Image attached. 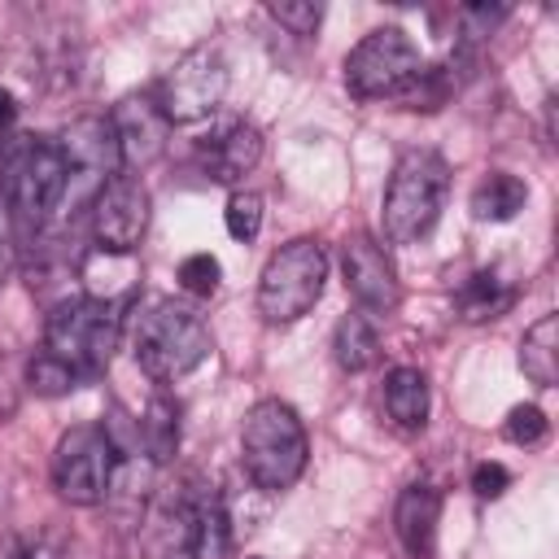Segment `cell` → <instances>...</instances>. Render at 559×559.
I'll use <instances>...</instances> for the list:
<instances>
[{"mask_svg":"<svg viewBox=\"0 0 559 559\" xmlns=\"http://www.w3.org/2000/svg\"><path fill=\"white\" fill-rule=\"evenodd\" d=\"M0 201L22 231H39L66 201V153L52 135H4L0 140Z\"/></svg>","mask_w":559,"mask_h":559,"instance_id":"obj_1","label":"cell"},{"mask_svg":"<svg viewBox=\"0 0 559 559\" xmlns=\"http://www.w3.org/2000/svg\"><path fill=\"white\" fill-rule=\"evenodd\" d=\"M122 341V301L118 297H66L52 306L48 323H44V358H52L57 367H66L79 384L105 376V367L114 362V349Z\"/></svg>","mask_w":559,"mask_h":559,"instance_id":"obj_2","label":"cell"},{"mask_svg":"<svg viewBox=\"0 0 559 559\" xmlns=\"http://www.w3.org/2000/svg\"><path fill=\"white\" fill-rule=\"evenodd\" d=\"M210 349L214 341L205 319L175 297H153L131 314V354L140 371L157 384L183 380L192 367L205 362Z\"/></svg>","mask_w":559,"mask_h":559,"instance_id":"obj_3","label":"cell"},{"mask_svg":"<svg viewBox=\"0 0 559 559\" xmlns=\"http://www.w3.org/2000/svg\"><path fill=\"white\" fill-rule=\"evenodd\" d=\"M306 428L297 419V411L280 397H262L245 411L240 424V467L245 476L266 489V493H284L297 485V476L306 472Z\"/></svg>","mask_w":559,"mask_h":559,"instance_id":"obj_4","label":"cell"},{"mask_svg":"<svg viewBox=\"0 0 559 559\" xmlns=\"http://www.w3.org/2000/svg\"><path fill=\"white\" fill-rule=\"evenodd\" d=\"M450 192V162L437 148H406L384 183V201H380V227L384 240L393 245H415L419 236H428L441 218Z\"/></svg>","mask_w":559,"mask_h":559,"instance_id":"obj_5","label":"cell"},{"mask_svg":"<svg viewBox=\"0 0 559 559\" xmlns=\"http://www.w3.org/2000/svg\"><path fill=\"white\" fill-rule=\"evenodd\" d=\"M328 280V253L319 240L297 236L280 245L258 275V314L266 323H293L314 310Z\"/></svg>","mask_w":559,"mask_h":559,"instance_id":"obj_6","label":"cell"},{"mask_svg":"<svg viewBox=\"0 0 559 559\" xmlns=\"http://www.w3.org/2000/svg\"><path fill=\"white\" fill-rule=\"evenodd\" d=\"M122 450L105 424H74L52 450V485L70 507H96L109 498Z\"/></svg>","mask_w":559,"mask_h":559,"instance_id":"obj_7","label":"cell"},{"mask_svg":"<svg viewBox=\"0 0 559 559\" xmlns=\"http://www.w3.org/2000/svg\"><path fill=\"white\" fill-rule=\"evenodd\" d=\"M419 70H424V57L415 39L402 26H376L345 57V87L358 100H384V96L402 100L419 79Z\"/></svg>","mask_w":559,"mask_h":559,"instance_id":"obj_8","label":"cell"},{"mask_svg":"<svg viewBox=\"0 0 559 559\" xmlns=\"http://www.w3.org/2000/svg\"><path fill=\"white\" fill-rule=\"evenodd\" d=\"M227 83H231V74H227V57L218 52V44H197L162 74V83L153 87V100L170 127L197 122L223 105Z\"/></svg>","mask_w":559,"mask_h":559,"instance_id":"obj_9","label":"cell"},{"mask_svg":"<svg viewBox=\"0 0 559 559\" xmlns=\"http://www.w3.org/2000/svg\"><path fill=\"white\" fill-rule=\"evenodd\" d=\"M61 153H66V201L61 205H92L96 192L122 175L118 140L109 118H79L61 131Z\"/></svg>","mask_w":559,"mask_h":559,"instance_id":"obj_10","label":"cell"},{"mask_svg":"<svg viewBox=\"0 0 559 559\" xmlns=\"http://www.w3.org/2000/svg\"><path fill=\"white\" fill-rule=\"evenodd\" d=\"M87 210H92V240L105 253H131L148 231V188L140 183V175L127 170L114 175Z\"/></svg>","mask_w":559,"mask_h":559,"instance_id":"obj_11","label":"cell"},{"mask_svg":"<svg viewBox=\"0 0 559 559\" xmlns=\"http://www.w3.org/2000/svg\"><path fill=\"white\" fill-rule=\"evenodd\" d=\"M341 271H345V288L349 297L358 301L362 314L371 319H384L397 310L402 301V280H397V266L389 258V249L371 236H354L341 253Z\"/></svg>","mask_w":559,"mask_h":559,"instance_id":"obj_12","label":"cell"},{"mask_svg":"<svg viewBox=\"0 0 559 559\" xmlns=\"http://www.w3.org/2000/svg\"><path fill=\"white\" fill-rule=\"evenodd\" d=\"M144 559H197V493L162 489L140 524Z\"/></svg>","mask_w":559,"mask_h":559,"instance_id":"obj_13","label":"cell"},{"mask_svg":"<svg viewBox=\"0 0 559 559\" xmlns=\"http://www.w3.org/2000/svg\"><path fill=\"white\" fill-rule=\"evenodd\" d=\"M109 127H114V140H118V157H122V170L135 175L144 166H153L166 148V135H170V122L166 114L157 109L153 92H140V96H122L109 114Z\"/></svg>","mask_w":559,"mask_h":559,"instance_id":"obj_14","label":"cell"},{"mask_svg":"<svg viewBox=\"0 0 559 559\" xmlns=\"http://www.w3.org/2000/svg\"><path fill=\"white\" fill-rule=\"evenodd\" d=\"M258 162H262V131L245 118H231L205 140H197V166L210 183H240Z\"/></svg>","mask_w":559,"mask_h":559,"instance_id":"obj_15","label":"cell"},{"mask_svg":"<svg viewBox=\"0 0 559 559\" xmlns=\"http://www.w3.org/2000/svg\"><path fill=\"white\" fill-rule=\"evenodd\" d=\"M437 524H441V489L428 485V480L406 485L393 502V533H397V542L406 546L411 559H432Z\"/></svg>","mask_w":559,"mask_h":559,"instance_id":"obj_16","label":"cell"},{"mask_svg":"<svg viewBox=\"0 0 559 559\" xmlns=\"http://www.w3.org/2000/svg\"><path fill=\"white\" fill-rule=\"evenodd\" d=\"M454 306H459V319L463 323H489V319H502L511 306H515V284L485 266V271H472L463 280V288L454 293Z\"/></svg>","mask_w":559,"mask_h":559,"instance_id":"obj_17","label":"cell"},{"mask_svg":"<svg viewBox=\"0 0 559 559\" xmlns=\"http://www.w3.org/2000/svg\"><path fill=\"white\" fill-rule=\"evenodd\" d=\"M380 402H384V415L402 432H419L428 424V376L419 367H393L384 376Z\"/></svg>","mask_w":559,"mask_h":559,"instance_id":"obj_18","label":"cell"},{"mask_svg":"<svg viewBox=\"0 0 559 559\" xmlns=\"http://www.w3.org/2000/svg\"><path fill=\"white\" fill-rule=\"evenodd\" d=\"M332 358L341 371H367L380 358V323L362 310L341 314V323L332 332Z\"/></svg>","mask_w":559,"mask_h":559,"instance_id":"obj_19","label":"cell"},{"mask_svg":"<svg viewBox=\"0 0 559 559\" xmlns=\"http://www.w3.org/2000/svg\"><path fill=\"white\" fill-rule=\"evenodd\" d=\"M528 201V183L511 170H489L472 188V218L480 223H511Z\"/></svg>","mask_w":559,"mask_h":559,"instance_id":"obj_20","label":"cell"},{"mask_svg":"<svg viewBox=\"0 0 559 559\" xmlns=\"http://www.w3.org/2000/svg\"><path fill=\"white\" fill-rule=\"evenodd\" d=\"M520 371L537 389H550L559 380V319L555 314H542L524 332V341H520Z\"/></svg>","mask_w":559,"mask_h":559,"instance_id":"obj_21","label":"cell"},{"mask_svg":"<svg viewBox=\"0 0 559 559\" xmlns=\"http://www.w3.org/2000/svg\"><path fill=\"white\" fill-rule=\"evenodd\" d=\"M231 555V520L227 502L214 485L197 489V559H227Z\"/></svg>","mask_w":559,"mask_h":559,"instance_id":"obj_22","label":"cell"},{"mask_svg":"<svg viewBox=\"0 0 559 559\" xmlns=\"http://www.w3.org/2000/svg\"><path fill=\"white\" fill-rule=\"evenodd\" d=\"M135 428H140V445L148 450L153 463L175 459V450H179V406L170 397H153Z\"/></svg>","mask_w":559,"mask_h":559,"instance_id":"obj_23","label":"cell"},{"mask_svg":"<svg viewBox=\"0 0 559 559\" xmlns=\"http://www.w3.org/2000/svg\"><path fill=\"white\" fill-rule=\"evenodd\" d=\"M223 223H227V236L231 240H253L262 231V197L258 192H231L227 197V210H223Z\"/></svg>","mask_w":559,"mask_h":559,"instance_id":"obj_24","label":"cell"},{"mask_svg":"<svg viewBox=\"0 0 559 559\" xmlns=\"http://www.w3.org/2000/svg\"><path fill=\"white\" fill-rule=\"evenodd\" d=\"M507 13H511L507 4H493V9L489 4H467V9H459V48L472 52L485 35H493L507 22Z\"/></svg>","mask_w":559,"mask_h":559,"instance_id":"obj_25","label":"cell"},{"mask_svg":"<svg viewBox=\"0 0 559 559\" xmlns=\"http://www.w3.org/2000/svg\"><path fill=\"white\" fill-rule=\"evenodd\" d=\"M218 280H223V266L214 253H192L179 262V288L192 293V297H210L218 293Z\"/></svg>","mask_w":559,"mask_h":559,"instance_id":"obj_26","label":"cell"},{"mask_svg":"<svg viewBox=\"0 0 559 559\" xmlns=\"http://www.w3.org/2000/svg\"><path fill=\"white\" fill-rule=\"evenodd\" d=\"M502 432H507V441H515V445H542V441H546V432H550V419H546V411H542V406L524 402V406H511V415H507Z\"/></svg>","mask_w":559,"mask_h":559,"instance_id":"obj_27","label":"cell"},{"mask_svg":"<svg viewBox=\"0 0 559 559\" xmlns=\"http://www.w3.org/2000/svg\"><path fill=\"white\" fill-rule=\"evenodd\" d=\"M266 13H271L280 26H288L293 35H301V39L314 35V31H319V17H323V9L310 4V0H306V4H271Z\"/></svg>","mask_w":559,"mask_h":559,"instance_id":"obj_28","label":"cell"},{"mask_svg":"<svg viewBox=\"0 0 559 559\" xmlns=\"http://www.w3.org/2000/svg\"><path fill=\"white\" fill-rule=\"evenodd\" d=\"M507 485H511V472H507L502 463H476V467H472V489H476V498L493 502V498L507 493Z\"/></svg>","mask_w":559,"mask_h":559,"instance_id":"obj_29","label":"cell"},{"mask_svg":"<svg viewBox=\"0 0 559 559\" xmlns=\"http://www.w3.org/2000/svg\"><path fill=\"white\" fill-rule=\"evenodd\" d=\"M13 266H17V245H13V218H9V210H4V201H0V284L13 275Z\"/></svg>","mask_w":559,"mask_h":559,"instance_id":"obj_30","label":"cell"},{"mask_svg":"<svg viewBox=\"0 0 559 559\" xmlns=\"http://www.w3.org/2000/svg\"><path fill=\"white\" fill-rule=\"evenodd\" d=\"M13 122H17V96L9 87H0V140L13 131Z\"/></svg>","mask_w":559,"mask_h":559,"instance_id":"obj_31","label":"cell"},{"mask_svg":"<svg viewBox=\"0 0 559 559\" xmlns=\"http://www.w3.org/2000/svg\"><path fill=\"white\" fill-rule=\"evenodd\" d=\"M0 559H31V550L22 546V537H4L0 542Z\"/></svg>","mask_w":559,"mask_h":559,"instance_id":"obj_32","label":"cell"}]
</instances>
